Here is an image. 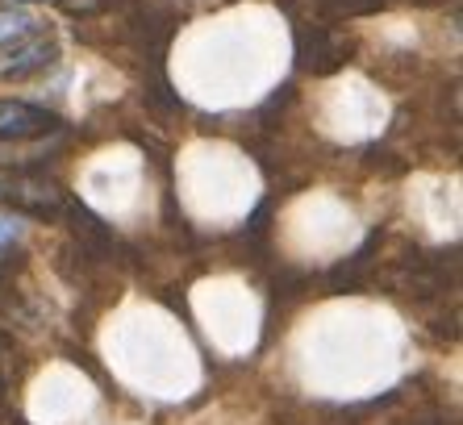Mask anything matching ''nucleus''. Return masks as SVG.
Masks as SVG:
<instances>
[{"label":"nucleus","mask_w":463,"mask_h":425,"mask_svg":"<svg viewBox=\"0 0 463 425\" xmlns=\"http://www.w3.org/2000/svg\"><path fill=\"white\" fill-rule=\"evenodd\" d=\"M59 129V118L25 100H0V142H30Z\"/></svg>","instance_id":"1"},{"label":"nucleus","mask_w":463,"mask_h":425,"mask_svg":"<svg viewBox=\"0 0 463 425\" xmlns=\"http://www.w3.org/2000/svg\"><path fill=\"white\" fill-rule=\"evenodd\" d=\"M343 59H346V46L338 42L326 25H313V30L301 33V63L309 67L313 75L335 71V67H343Z\"/></svg>","instance_id":"2"},{"label":"nucleus","mask_w":463,"mask_h":425,"mask_svg":"<svg viewBox=\"0 0 463 425\" xmlns=\"http://www.w3.org/2000/svg\"><path fill=\"white\" fill-rule=\"evenodd\" d=\"M5 201L13 204V209L30 212V217H54L59 212V204H63V192L54 188V184H43V180H17L13 175V188Z\"/></svg>","instance_id":"3"},{"label":"nucleus","mask_w":463,"mask_h":425,"mask_svg":"<svg viewBox=\"0 0 463 425\" xmlns=\"http://www.w3.org/2000/svg\"><path fill=\"white\" fill-rule=\"evenodd\" d=\"M54 42H46V38H30V42L17 46V54H9V63H0V75L5 80H22V75L30 71H43V67L54 63Z\"/></svg>","instance_id":"4"},{"label":"nucleus","mask_w":463,"mask_h":425,"mask_svg":"<svg viewBox=\"0 0 463 425\" xmlns=\"http://www.w3.org/2000/svg\"><path fill=\"white\" fill-rule=\"evenodd\" d=\"M71 222H76V238L92 250V255H109V250L118 246L113 242V234H109V225L100 222V217H92L80 201H71Z\"/></svg>","instance_id":"5"},{"label":"nucleus","mask_w":463,"mask_h":425,"mask_svg":"<svg viewBox=\"0 0 463 425\" xmlns=\"http://www.w3.org/2000/svg\"><path fill=\"white\" fill-rule=\"evenodd\" d=\"M38 33V17H30L25 9H0V46H22Z\"/></svg>","instance_id":"6"},{"label":"nucleus","mask_w":463,"mask_h":425,"mask_svg":"<svg viewBox=\"0 0 463 425\" xmlns=\"http://www.w3.org/2000/svg\"><path fill=\"white\" fill-rule=\"evenodd\" d=\"M380 0H326V17H367V13H376Z\"/></svg>","instance_id":"7"},{"label":"nucleus","mask_w":463,"mask_h":425,"mask_svg":"<svg viewBox=\"0 0 463 425\" xmlns=\"http://www.w3.org/2000/svg\"><path fill=\"white\" fill-rule=\"evenodd\" d=\"M67 13H100L109 0H59Z\"/></svg>","instance_id":"8"},{"label":"nucleus","mask_w":463,"mask_h":425,"mask_svg":"<svg viewBox=\"0 0 463 425\" xmlns=\"http://www.w3.org/2000/svg\"><path fill=\"white\" fill-rule=\"evenodd\" d=\"M13 238H17V225H13V222H0V246H13Z\"/></svg>","instance_id":"9"},{"label":"nucleus","mask_w":463,"mask_h":425,"mask_svg":"<svg viewBox=\"0 0 463 425\" xmlns=\"http://www.w3.org/2000/svg\"><path fill=\"white\" fill-rule=\"evenodd\" d=\"M9 188H13V175H9V171H0V201L9 196Z\"/></svg>","instance_id":"10"},{"label":"nucleus","mask_w":463,"mask_h":425,"mask_svg":"<svg viewBox=\"0 0 463 425\" xmlns=\"http://www.w3.org/2000/svg\"><path fill=\"white\" fill-rule=\"evenodd\" d=\"M0 401H5V380H0Z\"/></svg>","instance_id":"11"},{"label":"nucleus","mask_w":463,"mask_h":425,"mask_svg":"<svg viewBox=\"0 0 463 425\" xmlns=\"http://www.w3.org/2000/svg\"><path fill=\"white\" fill-rule=\"evenodd\" d=\"M9 5H22V0H9Z\"/></svg>","instance_id":"12"}]
</instances>
